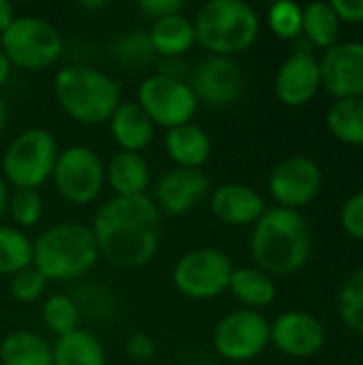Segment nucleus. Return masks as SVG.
<instances>
[{"label":"nucleus","instance_id":"f257e3e1","mask_svg":"<svg viewBox=\"0 0 363 365\" xmlns=\"http://www.w3.org/2000/svg\"><path fill=\"white\" fill-rule=\"evenodd\" d=\"M90 229L101 259L122 269H137L160 248L163 214L150 195L111 197L96 210Z\"/></svg>","mask_w":363,"mask_h":365},{"label":"nucleus","instance_id":"f03ea898","mask_svg":"<svg viewBox=\"0 0 363 365\" xmlns=\"http://www.w3.org/2000/svg\"><path fill=\"white\" fill-rule=\"evenodd\" d=\"M312 250V233L297 210L272 207L252 225L250 255L259 269L274 276H291L306 265Z\"/></svg>","mask_w":363,"mask_h":365},{"label":"nucleus","instance_id":"7ed1b4c3","mask_svg":"<svg viewBox=\"0 0 363 365\" xmlns=\"http://www.w3.org/2000/svg\"><path fill=\"white\" fill-rule=\"evenodd\" d=\"M51 90L60 109L81 126L107 124L122 103L120 79L88 62H71L58 68Z\"/></svg>","mask_w":363,"mask_h":365},{"label":"nucleus","instance_id":"20e7f679","mask_svg":"<svg viewBox=\"0 0 363 365\" xmlns=\"http://www.w3.org/2000/svg\"><path fill=\"white\" fill-rule=\"evenodd\" d=\"M101 252L90 225L62 220L32 240V267L49 282H77L98 263Z\"/></svg>","mask_w":363,"mask_h":365},{"label":"nucleus","instance_id":"39448f33","mask_svg":"<svg viewBox=\"0 0 363 365\" xmlns=\"http://www.w3.org/2000/svg\"><path fill=\"white\" fill-rule=\"evenodd\" d=\"M193 26L197 45L225 58L246 51L261 30L257 11L244 0H208L197 9Z\"/></svg>","mask_w":363,"mask_h":365},{"label":"nucleus","instance_id":"423d86ee","mask_svg":"<svg viewBox=\"0 0 363 365\" xmlns=\"http://www.w3.org/2000/svg\"><path fill=\"white\" fill-rule=\"evenodd\" d=\"M60 148L51 130L30 126L17 133L4 148L0 158V175L11 188L39 190L51 182Z\"/></svg>","mask_w":363,"mask_h":365},{"label":"nucleus","instance_id":"0eeeda50","mask_svg":"<svg viewBox=\"0 0 363 365\" xmlns=\"http://www.w3.org/2000/svg\"><path fill=\"white\" fill-rule=\"evenodd\" d=\"M0 51L13 68L45 71L62 58L64 38L51 21L36 15H17L0 34Z\"/></svg>","mask_w":363,"mask_h":365},{"label":"nucleus","instance_id":"6e6552de","mask_svg":"<svg viewBox=\"0 0 363 365\" xmlns=\"http://www.w3.org/2000/svg\"><path fill=\"white\" fill-rule=\"evenodd\" d=\"M233 263L220 248L201 246L178 257L171 269L175 291L193 302H208L229 291Z\"/></svg>","mask_w":363,"mask_h":365},{"label":"nucleus","instance_id":"1a4fd4ad","mask_svg":"<svg viewBox=\"0 0 363 365\" xmlns=\"http://www.w3.org/2000/svg\"><path fill=\"white\" fill-rule=\"evenodd\" d=\"M137 103L158 128H175L193 122L199 101L184 77L152 73L141 79L137 88Z\"/></svg>","mask_w":363,"mask_h":365},{"label":"nucleus","instance_id":"9d476101","mask_svg":"<svg viewBox=\"0 0 363 365\" xmlns=\"http://www.w3.org/2000/svg\"><path fill=\"white\" fill-rule=\"evenodd\" d=\"M51 184L56 192L71 205L94 203L105 188V163L101 156L81 143H73L60 150Z\"/></svg>","mask_w":363,"mask_h":365},{"label":"nucleus","instance_id":"9b49d317","mask_svg":"<svg viewBox=\"0 0 363 365\" xmlns=\"http://www.w3.org/2000/svg\"><path fill=\"white\" fill-rule=\"evenodd\" d=\"M212 344L216 355L225 361H252L270 344V323L259 310H233L216 323Z\"/></svg>","mask_w":363,"mask_h":365},{"label":"nucleus","instance_id":"f8f14e48","mask_svg":"<svg viewBox=\"0 0 363 365\" xmlns=\"http://www.w3.org/2000/svg\"><path fill=\"white\" fill-rule=\"evenodd\" d=\"M199 105L223 109L233 105L244 92V73L233 58L208 56L203 58L188 79Z\"/></svg>","mask_w":363,"mask_h":365},{"label":"nucleus","instance_id":"ddd939ff","mask_svg":"<svg viewBox=\"0 0 363 365\" xmlns=\"http://www.w3.org/2000/svg\"><path fill=\"white\" fill-rule=\"evenodd\" d=\"M323 175L315 160L306 156L285 158L274 167L267 180L270 195L278 203V207L297 210L308 205L321 190Z\"/></svg>","mask_w":363,"mask_h":365},{"label":"nucleus","instance_id":"4468645a","mask_svg":"<svg viewBox=\"0 0 363 365\" xmlns=\"http://www.w3.org/2000/svg\"><path fill=\"white\" fill-rule=\"evenodd\" d=\"M210 195V178L203 169L171 167L163 171L154 184L152 201L160 214L180 218L197 210V205Z\"/></svg>","mask_w":363,"mask_h":365},{"label":"nucleus","instance_id":"2eb2a0df","mask_svg":"<svg viewBox=\"0 0 363 365\" xmlns=\"http://www.w3.org/2000/svg\"><path fill=\"white\" fill-rule=\"evenodd\" d=\"M321 86L340 98L363 96V43L332 45L321 62Z\"/></svg>","mask_w":363,"mask_h":365},{"label":"nucleus","instance_id":"dca6fc26","mask_svg":"<svg viewBox=\"0 0 363 365\" xmlns=\"http://www.w3.org/2000/svg\"><path fill=\"white\" fill-rule=\"evenodd\" d=\"M270 342L291 357H310L325 344V327L306 312H285L270 325Z\"/></svg>","mask_w":363,"mask_h":365},{"label":"nucleus","instance_id":"f3484780","mask_svg":"<svg viewBox=\"0 0 363 365\" xmlns=\"http://www.w3.org/2000/svg\"><path fill=\"white\" fill-rule=\"evenodd\" d=\"M319 86H321L319 60L310 51H295L293 56H289L280 64L274 81L276 96L287 107L306 105L310 98H315Z\"/></svg>","mask_w":363,"mask_h":365},{"label":"nucleus","instance_id":"a211bd4d","mask_svg":"<svg viewBox=\"0 0 363 365\" xmlns=\"http://www.w3.org/2000/svg\"><path fill=\"white\" fill-rule=\"evenodd\" d=\"M210 210L214 218L227 227H246L255 225L265 214V201L255 188L229 182L210 192Z\"/></svg>","mask_w":363,"mask_h":365},{"label":"nucleus","instance_id":"6ab92c4d","mask_svg":"<svg viewBox=\"0 0 363 365\" xmlns=\"http://www.w3.org/2000/svg\"><path fill=\"white\" fill-rule=\"evenodd\" d=\"M109 135L120 152L141 154L152 145L156 126L137 101H122L109 118Z\"/></svg>","mask_w":363,"mask_h":365},{"label":"nucleus","instance_id":"aec40b11","mask_svg":"<svg viewBox=\"0 0 363 365\" xmlns=\"http://www.w3.org/2000/svg\"><path fill=\"white\" fill-rule=\"evenodd\" d=\"M105 184L113 197H143L152 186V167L143 154L118 150L105 165Z\"/></svg>","mask_w":363,"mask_h":365},{"label":"nucleus","instance_id":"412c9836","mask_svg":"<svg viewBox=\"0 0 363 365\" xmlns=\"http://www.w3.org/2000/svg\"><path fill=\"white\" fill-rule=\"evenodd\" d=\"M163 148L173 167L203 169L212 156V139L205 128L195 122L169 128L163 139Z\"/></svg>","mask_w":363,"mask_h":365},{"label":"nucleus","instance_id":"4be33fe9","mask_svg":"<svg viewBox=\"0 0 363 365\" xmlns=\"http://www.w3.org/2000/svg\"><path fill=\"white\" fill-rule=\"evenodd\" d=\"M148 36L158 60H182L197 45L193 19L184 13L152 21Z\"/></svg>","mask_w":363,"mask_h":365},{"label":"nucleus","instance_id":"5701e85b","mask_svg":"<svg viewBox=\"0 0 363 365\" xmlns=\"http://www.w3.org/2000/svg\"><path fill=\"white\" fill-rule=\"evenodd\" d=\"M0 365H53V349L30 329L9 331L0 340Z\"/></svg>","mask_w":363,"mask_h":365},{"label":"nucleus","instance_id":"b1692460","mask_svg":"<svg viewBox=\"0 0 363 365\" xmlns=\"http://www.w3.org/2000/svg\"><path fill=\"white\" fill-rule=\"evenodd\" d=\"M53 365H107L103 342L88 329H75L62 338H56Z\"/></svg>","mask_w":363,"mask_h":365},{"label":"nucleus","instance_id":"393cba45","mask_svg":"<svg viewBox=\"0 0 363 365\" xmlns=\"http://www.w3.org/2000/svg\"><path fill=\"white\" fill-rule=\"evenodd\" d=\"M229 293L248 310H257L276 299V282L259 267H235L231 274Z\"/></svg>","mask_w":363,"mask_h":365},{"label":"nucleus","instance_id":"a878e982","mask_svg":"<svg viewBox=\"0 0 363 365\" xmlns=\"http://www.w3.org/2000/svg\"><path fill=\"white\" fill-rule=\"evenodd\" d=\"M32 265V240L26 231L0 222V276H15Z\"/></svg>","mask_w":363,"mask_h":365},{"label":"nucleus","instance_id":"bb28decb","mask_svg":"<svg viewBox=\"0 0 363 365\" xmlns=\"http://www.w3.org/2000/svg\"><path fill=\"white\" fill-rule=\"evenodd\" d=\"M332 135L349 145H363V98H340L327 113Z\"/></svg>","mask_w":363,"mask_h":365},{"label":"nucleus","instance_id":"cd10ccee","mask_svg":"<svg viewBox=\"0 0 363 365\" xmlns=\"http://www.w3.org/2000/svg\"><path fill=\"white\" fill-rule=\"evenodd\" d=\"M302 32L319 47L336 45L340 19L329 2H312L302 11Z\"/></svg>","mask_w":363,"mask_h":365},{"label":"nucleus","instance_id":"c85d7f7f","mask_svg":"<svg viewBox=\"0 0 363 365\" xmlns=\"http://www.w3.org/2000/svg\"><path fill=\"white\" fill-rule=\"evenodd\" d=\"M41 321L56 338H62L81 327V314L68 293H53L41 306Z\"/></svg>","mask_w":363,"mask_h":365},{"label":"nucleus","instance_id":"c756f323","mask_svg":"<svg viewBox=\"0 0 363 365\" xmlns=\"http://www.w3.org/2000/svg\"><path fill=\"white\" fill-rule=\"evenodd\" d=\"M81 314V321H109L116 312V297L111 295V291L105 284L98 282H81L73 289V293H68Z\"/></svg>","mask_w":363,"mask_h":365},{"label":"nucleus","instance_id":"7c9ffc66","mask_svg":"<svg viewBox=\"0 0 363 365\" xmlns=\"http://www.w3.org/2000/svg\"><path fill=\"white\" fill-rule=\"evenodd\" d=\"M111 56L120 66H126L128 71L143 68L154 60H158L150 43L148 30H128L120 34L111 45Z\"/></svg>","mask_w":363,"mask_h":365},{"label":"nucleus","instance_id":"2f4dec72","mask_svg":"<svg viewBox=\"0 0 363 365\" xmlns=\"http://www.w3.org/2000/svg\"><path fill=\"white\" fill-rule=\"evenodd\" d=\"M43 214H45V201L39 190H28V188L9 190L6 216L11 218L13 227L28 231L41 222Z\"/></svg>","mask_w":363,"mask_h":365},{"label":"nucleus","instance_id":"473e14b6","mask_svg":"<svg viewBox=\"0 0 363 365\" xmlns=\"http://www.w3.org/2000/svg\"><path fill=\"white\" fill-rule=\"evenodd\" d=\"M340 319L355 331L363 334V267L353 272L338 293Z\"/></svg>","mask_w":363,"mask_h":365},{"label":"nucleus","instance_id":"72a5a7b5","mask_svg":"<svg viewBox=\"0 0 363 365\" xmlns=\"http://www.w3.org/2000/svg\"><path fill=\"white\" fill-rule=\"evenodd\" d=\"M47 284L49 280L36 267L30 265L9 278V293L19 304H34L45 295Z\"/></svg>","mask_w":363,"mask_h":365},{"label":"nucleus","instance_id":"f704fd0d","mask_svg":"<svg viewBox=\"0 0 363 365\" xmlns=\"http://www.w3.org/2000/svg\"><path fill=\"white\" fill-rule=\"evenodd\" d=\"M267 24L278 38H295L302 34V9L289 0L274 2L267 11Z\"/></svg>","mask_w":363,"mask_h":365},{"label":"nucleus","instance_id":"c9c22d12","mask_svg":"<svg viewBox=\"0 0 363 365\" xmlns=\"http://www.w3.org/2000/svg\"><path fill=\"white\" fill-rule=\"evenodd\" d=\"M126 355L133 359V361H139V364H148L156 357L158 349H156V342L150 334L145 331H135L126 338Z\"/></svg>","mask_w":363,"mask_h":365},{"label":"nucleus","instance_id":"e433bc0d","mask_svg":"<svg viewBox=\"0 0 363 365\" xmlns=\"http://www.w3.org/2000/svg\"><path fill=\"white\" fill-rule=\"evenodd\" d=\"M342 225L349 235L363 242V190L355 192L342 207Z\"/></svg>","mask_w":363,"mask_h":365},{"label":"nucleus","instance_id":"4c0bfd02","mask_svg":"<svg viewBox=\"0 0 363 365\" xmlns=\"http://www.w3.org/2000/svg\"><path fill=\"white\" fill-rule=\"evenodd\" d=\"M137 9L152 21L171 17V15H180L184 13L186 4L182 0H143L137 4Z\"/></svg>","mask_w":363,"mask_h":365},{"label":"nucleus","instance_id":"58836bf2","mask_svg":"<svg viewBox=\"0 0 363 365\" xmlns=\"http://www.w3.org/2000/svg\"><path fill=\"white\" fill-rule=\"evenodd\" d=\"M338 19L344 21H363V0H334L329 2Z\"/></svg>","mask_w":363,"mask_h":365},{"label":"nucleus","instance_id":"ea45409f","mask_svg":"<svg viewBox=\"0 0 363 365\" xmlns=\"http://www.w3.org/2000/svg\"><path fill=\"white\" fill-rule=\"evenodd\" d=\"M15 17H17L15 6H13L11 2H6V0H0V34L13 24Z\"/></svg>","mask_w":363,"mask_h":365},{"label":"nucleus","instance_id":"a19ab883","mask_svg":"<svg viewBox=\"0 0 363 365\" xmlns=\"http://www.w3.org/2000/svg\"><path fill=\"white\" fill-rule=\"evenodd\" d=\"M11 73H13V66H11V62L6 60V56L0 51V90H2V86L9 81Z\"/></svg>","mask_w":363,"mask_h":365},{"label":"nucleus","instance_id":"79ce46f5","mask_svg":"<svg viewBox=\"0 0 363 365\" xmlns=\"http://www.w3.org/2000/svg\"><path fill=\"white\" fill-rule=\"evenodd\" d=\"M9 184L2 180V175H0V220H2V216L6 214V201H9Z\"/></svg>","mask_w":363,"mask_h":365},{"label":"nucleus","instance_id":"37998d69","mask_svg":"<svg viewBox=\"0 0 363 365\" xmlns=\"http://www.w3.org/2000/svg\"><path fill=\"white\" fill-rule=\"evenodd\" d=\"M79 6L83 11H103V9H107V2L105 0H81Z\"/></svg>","mask_w":363,"mask_h":365},{"label":"nucleus","instance_id":"c03bdc74","mask_svg":"<svg viewBox=\"0 0 363 365\" xmlns=\"http://www.w3.org/2000/svg\"><path fill=\"white\" fill-rule=\"evenodd\" d=\"M6 122H9V109H6L4 98L0 96V137H2V133H4V128H6Z\"/></svg>","mask_w":363,"mask_h":365},{"label":"nucleus","instance_id":"a18cd8bd","mask_svg":"<svg viewBox=\"0 0 363 365\" xmlns=\"http://www.w3.org/2000/svg\"><path fill=\"white\" fill-rule=\"evenodd\" d=\"M201 365H225V364H201Z\"/></svg>","mask_w":363,"mask_h":365}]
</instances>
